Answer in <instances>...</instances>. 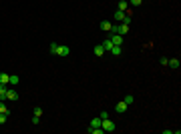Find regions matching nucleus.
Here are the masks:
<instances>
[{
    "label": "nucleus",
    "mask_w": 181,
    "mask_h": 134,
    "mask_svg": "<svg viewBox=\"0 0 181 134\" xmlns=\"http://www.w3.org/2000/svg\"><path fill=\"white\" fill-rule=\"evenodd\" d=\"M101 128L105 130V132H113L115 130V122L111 120V118H105V120L101 122Z\"/></svg>",
    "instance_id": "nucleus-1"
},
{
    "label": "nucleus",
    "mask_w": 181,
    "mask_h": 134,
    "mask_svg": "<svg viewBox=\"0 0 181 134\" xmlns=\"http://www.w3.org/2000/svg\"><path fill=\"white\" fill-rule=\"evenodd\" d=\"M68 54H71V48L64 46V44H59V48H56V56H63V58H67Z\"/></svg>",
    "instance_id": "nucleus-2"
},
{
    "label": "nucleus",
    "mask_w": 181,
    "mask_h": 134,
    "mask_svg": "<svg viewBox=\"0 0 181 134\" xmlns=\"http://www.w3.org/2000/svg\"><path fill=\"white\" fill-rule=\"evenodd\" d=\"M107 38L113 42L115 46H123V36H119V34H111V32H109V36H107Z\"/></svg>",
    "instance_id": "nucleus-3"
},
{
    "label": "nucleus",
    "mask_w": 181,
    "mask_h": 134,
    "mask_svg": "<svg viewBox=\"0 0 181 134\" xmlns=\"http://www.w3.org/2000/svg\"><path fill=\"white\" fill-rule=\"evenodd\" d=\"M6 100H10V102H16L18 100V94H16V90H14L12 86H10L8 92H6Z\"/></svg>",
    "instance_id": "nucleus-4"
},
{
    "label": "nucleus",
    "mask_w": 181,
    "mask_h": 134,
    "mask_svg": "<svg viewBox=\"0 0 181 134\" xmlns=\"http://www.w3.org/2000/svg\"><path fill=\"white\" fill-rule=\"evenodd\" d=\"M93 54L97 56V58H101V56L105 54V48H103V44H97V46L93 48Z\"/></svg>",
    "instance_id": "nucleus-5"
},
{
    "label": "nucleus",
    "mask_w": 181,
    "mask_h": 134,
    "mask_svg": "<svg viewBox=\"0 0 181 134\" xmlns=\"http://www.w3.org/2000/svg\"><path fill=\"white\" fill-rule=\"evenodd\" d=\"M127 110H129V106H127V104H125V102H123V100L119 102L117 106H115V112H121V114H123V112H127Z\"/></svg>",
    "instance_id": "nucleus-6"
},
{
    "label": "nucleus",
    "mask_w": 181,
    "mask_h": 134,
    "mask_svg": "<svg viewBox=\"0 0 181 134\" xmlns=\"http://www.w3.org/2000/svg\"><path fill=\"white\" fill-rule=\"evenodd\" d=\"M179 58H171V60H167V66L169 68H173V70H177V68H179Z\"/></svg>",
    "instance_id": "nucleus-7"
},
{
    "label": "nucleus",
    "mask_w": 181,
    "mask_h": 134,
    "mask_svg": "<svg viewBox=\"0 0 181 134\" xmlns=\"http://www.w3.org/2000/svg\"><path fill=\"white\" fill-rule=\"evenodd\" d=\"M6 92H8V84H0V100H6Z\"/></svg>",
    "instance_id": "nucleus-8"
},
{
    "label": "nucleus",
    "mask_w": 181,
    "mask_h": 134,
    "mask_svg": "<svg viewBox=\"0 0 181 134\" xmlns=\"http://www.w3.org/2000/svg\"><path fill=\"white\" fill-rule=\"evenodd\" d=\"M111 26H113V22H109V20H101V30H103V32H109Z\"/></svg>",
    "instance_id": "nucleus-9"
},
{
    "label": "nucleus",
    "mask_w": 181,
    "mask_h": 134,
    "mask_svg": "<svg viewBox=\"0 0 181 134\" xmlns=\"http://www.w3.org/2000/svg\"><path fill=\"white\" fill-rule=\"evenodd\" d=\"M18 82H20V78H18V74H10V78H8V86H16Z\"/></svg>",
    "instance_id": "nucleus-10"
},
{
    "label": "nucleus",
    "mask_w": 181,
    "mask_h": 134,
    "mask_svg": "<svg viewBox=\"0 0 181 134\" xmlns=\"http://www.w3.org/2000/svg\"><path fill=\"white\" fill-rule=\"evenodd\" d=\"M113 46H115V44L109 40V38H105V40H103V48H105V52H111V48H113Z\"/></svg>",
    "instance_id": "nucleus-11"
},
{
    "label": "nucleus",
    "mask_w": 181,
    "mask_h": 134,
    "mask_svg": "<svg viewBox=\"0 0 181 134\" xmlns=\"http://www.w3.org/2000/svg\"><path fill=\"white\" fill-rule=\"evenodd\" d=\"M0 114H6V116L10 114V110H8V106L4 104V100H0Z\"/></svg>",
    "instance_id": "nucleus-12"
},
{
    "label": "nucleus",
    "mask_w": 181,
    "mask_h": 134,
    "mask_svg": "<svg viewBox=\"0 0 181 134\" xmlns=\"http://www.w3.org/2000/svg\"><path fill=\"white\" fill-rule=\"evenodd\" d=\"M113 18H115V20H119V22H123V18H125V12H123V10H117V12L113 14Z\"/></svg>",
    "instance_id": "nucleus-13"
},
{
    "label": "nucleus",
    "mask_w": 181,
    "mask_h": 134,
    "mask_svg": "<svg viewBox=\"0 0 181 134\" xmlns=\"http://www.w3.org/2000/svg\"><path fill=\"white\" fill-rule=\"evenodd\" d=\"M121 52H123V46H113L111 48V54L113 56H121Z\"/></svg>",
    "instance_id": "nucleus-14"
},
{
    "label": "nucleus",
    "mask_w": 181,
    "mask_h": 134,
    "mask_svg": "<svg viewBox=\"0 0 181 134\" xmlns=\"http://www.w3.org/2000/svg\"><path fill=\"white\" fill-rule=\"evenodd\" d=\"M8 78H10V74H6V72H0V84H8Z\"/></svg>",
    "instance_id": "nucleus-15"
},
{
    "label": "nucleus",
    "mask_w": 181,
    "mask_h": 134,
    "mask_svg": "<svg viewBox=\"0 0 181 134\" xmlns=\"http://www.w3.org/2000/svg\"><path fill=\"white\" fill-rule=\"evenodd\" d=\"M101 122H103V120H101V116H95L93 120H91V126H95V128H99V126H101Z\"/></svg>",
    "instance_id": "nucleus-16"
},
{
    "label": "nucleus",
    "mask_w": 181,
    "mask_h": 134,
    "mask_svg": "<svg viewBox=\"0 0 181 134\" xmlns=\"http://www.w3.org/2000/svg\"><path fill=\"white\" fill-rule=\"evenodd\" d=\"M119 10H123V12H127V10H129V2H127V0H123V2H119Z\"/></svg>",
    "instance_id": "nucleus-17"
},
{
    "label": "nucleus",
    "mask_w": 181,
    "mask_h": 134,
    "mask_svg": "<svg viewBox=\"0 0 181 134\" xmlns=\"http://www.w3.org/2000/svg\"><path fill=\"white\" fill-rule=\"evenodd\" d=\"M56 48H59V44H56V42H52L51 46H48V50H51V54H55V56H56Z\"/></svg>",
    "instance_id": "nucleus-18"
},
{
    "label": "nucleus",
    "mask_w": 181,
    "mask_h": 134,
    "mask_svg": "<svg viewBox=\"0 0 181 134\" xmlns=\"http://www.w3.org/2000/svg\"><path fill=\"white\" fill-rule=\"evenodd\" d=\"M123 102H125L127 106H131V104L135 102V98H133V96H125V98H123Z\"/></svg>",
    "instance_id": "nucleus-19"
},
{
    "label": "nucleus",
    "mask_w": 181,
    "mask_h": 134,
    "mask_svg": "<svg viewBox=\"0 0 181 134\" xmlns=\"http://www.w3.org/2000/svg\"><path fill=\"white\" fill-rule=\"evenodd\" d=\"M32 114H34V116H42V108H40V106H36V108L32 110Z\"/></svg>",
    "instance_id": "nucleus-20"
},
{
    "label": "nucleus",
    "mask_w": 181,
    "mask_h": 134,
    "mask_svg": "<svg viewBox=\"0 0 181 134\" xmlns=\"http://www.w3.org/2000/svg\"><path fill=\"white\" fill-rule=\"evenodd\" d=\"M6 120H8V116H6V114H0V126L6 124Z\"/></svg>",
    "instance_id": "nucleus-21"
},
{
    "label": "nucleus",
    "mask_w": 181,
    "mask_h": 134,
    "mask_svg": "<svg viewBox=\"0 0 181 134\" xmlns=\"http://www.w3.org/2000/svg\"><path fill=\"white\" fill-rule=\"evenodd\" d=\"M32 124H34V126L40 124V116H32Z\"/></svg>",
    "instance_id": "nucleus-22"
},
{
    "label": "nucleus",
    "mask_w": 181,
    "mask_h": 134,
    "mask_svg": "<svg viewBox=\"0 0 181 134\" xmlns=\"http://www.w3.org/2000/svg\"><path fill=\"white\" fill-rule=\"evenodd\" d=\"M129 2H131L133 6H141V2H143V0H129Z\"/></svg>",
    "instance_id": "nucleus-23"
},
{
    "label": "nucleus",
    "mask_w": 181,
    "mask_h": 134,
    "mask_svg": "<svg viewBox=\"0 0 181 134\" xmlns=\"http://www.w3.org/2000/svg\"><path fill=\"white\" fill-rule=\"evenodd\" d=\"M99 116H101V120H105V118H109V112H101Z\"/></svg>",
    "instance_id": "nucleus-24"
}]
</instances>
